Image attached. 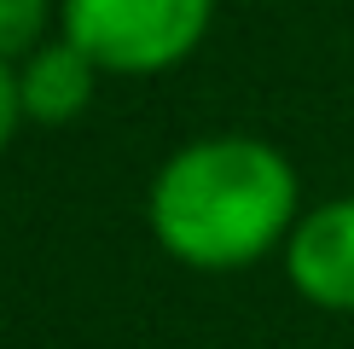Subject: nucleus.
Instances as JSON below:
<instances>
[{
  "label": "nucleus",
  "instance_id": "nucleus-1",
  "mask_svg": "<svg viewBox=\"0 0 354 349\" xmlns=\"http://www.w3.org/2000/svg\"><path fill=\"white\" fill-rule=\"evenodd\" d=\"M157 244L198 274L250 268L297 227V169L256 134L192 140L157 169L145 198Z\"/></svg>",
  "mask_w": 354,
  "mask_h": 349
},
{
  "label": "nucleus",
  "instance_id": "nucleus-2",
  "mask_svg": "<svg viewBox=\"0 0 354 349\" xmlns=\"http://www.w3.org/2000/svg\"><path fill=\"white\" fill-rule=\"evenodd\" d=\"M215 0H64V41L99 70L157 76L203 41Z\"/></svg>",
  "mask_w": 354,
  "mask_h": 349
},
{
  "label": "nucleus",
  "instance_id": "nucleus-3",
  "mask_svg": "<svg viewBox=\"0 0 354 349\" xmlns=\"http://www.w3.org/2000/svg\"><path fill=\"white\" fill-rule=\"evenodd\" d=\"M285 274L314 309L354 314V198H331L290 227Z\"/></svg>",
  "mask_w": 354,
  "mask_h": 349
},
{
  "label": "nucleus",
  "instance_id": "nucleus-4",
  "mask_svg": "<svg viewBox=\"0 0 354 349\" xmlns=\"http://www.w3.org/2000/svg\"><path fill=\"white\" fill-rule=\"evenodd\" d=\"M93 58L70 41H47L24 58L18 70V99H24V116L35 123H70L87 99H93Z\"/></svg>",
  "mask_w": 354,
  "mask_h": 349
},
{
  "label": "nucleus",
  "instance_id": "nucleus-5",
  "mask_svg": "<svg viewBox=\"0 0 354 349\" xmlns=\"http://www.w3.org/2000/svg\"><path fill=\"white\" fill-rule=\"evenodd\" d=\"M47 29V0H0V58L35 53Z\"/></svg>",
  "mask_w": 354,
  "mask_h": 349
},
{
  "label": "nucleus",
  "instance_id": "nucleus-6",
  "mask_svg": "<svg viewBox=\"0 0 354 349\" xmlns=\"http://www.w3.org/2000/svg\"><path fill=\"white\" fill-rule=\"evenodd\" d=\"M24 123V99H18V76H12V64L0 58V152H6V140L18 134Z\"/></svg>",
  "mask_w": 354,
  "mask_h": 349
}]
</instances>
